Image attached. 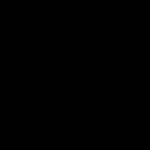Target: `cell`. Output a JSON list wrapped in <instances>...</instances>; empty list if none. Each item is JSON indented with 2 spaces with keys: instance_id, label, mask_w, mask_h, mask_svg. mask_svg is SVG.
Listing matches in <instances>:
<instances>
[{
  "instance_id": "cell-5",
  "label": "cell",
  "mask_w": 150,
  "mask_h": 150,
  "mask_svg": "<svg viewBox=\"0 0 150 150\" xmlns=\"http://www.w3.org/2000/svg\"><path fill=\"white\" fill-rule=\"evenodd\" d=\"M80 150H89V148H80Z\"/></svg>"
},
{
  "instance_id": "cell-1",
  "label": "cell",
  "mask_w": 150,
  "mask_h": 150,
  "mask_svg": "<svg viewBox=\"0 0 150 150\" xmlns=\"http://www.w3.org/2000/svg\"><path fill=\"white\" fill-rule=\"evenodd\" d=\"M75 35L77 38H91L94 35V19H75Z\"/></svg>"
},
{
  "instance_id": "cell-2",
  "label": "cell",
  "mask_w": 150,
  "mask_h": 150,
  "mask_svg": "<svg viewBox=\"0 0 150 150\" xmlns=\"http://www.w3.org/2000/svg\"><path fill=\"white\" fill-rule=\"evenodd\" d=\"M19 0H0V19H16Z\"/></svg>"
},
{
  "instance_id": "cell-3",
  "label": "cell",
  "mask_w": 150,
  "mask_h": 150,
  "mask_svg": "<svg viewBox=\"0 0 150 150\" xmlns=\"http://www.w3.org/2000/svg\"><path fill=\"white\" fill-rule=\"evenodd\" d=\"M0 150H19V134L16 131H2L0 134Z\"/></svg>"
},
{
  "instance_id": "cell-4",
  "label": "cell",
  "mask_w": 150,
  "mask_h": 150,
  "mask_svg": "<svg viewBox=\"0 0 150 150\" xmlns=\"http://www.w3.org/2000/svg\"><path fill=\"white\" fill-rule=\"evenodd\" d=\"M56 110L61 112L75 110V94H56Z\"/></svg>"
}]
</instances>
